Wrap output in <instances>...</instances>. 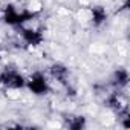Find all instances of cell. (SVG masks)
Returning a JSON list of instances; mask_svg holds the SVG:
<instances>
[{"instance_id": "ba28073f", "label": "cell", "mask_w": 130, "mask_h": 130, "mask_svg": "<svg viewBox=\"0 0 130 130\" xmlns=\"http://www.w3.org/2000/svg\"><path fill=\"white\" fill-rule=\"evenodd\" d=\"M86 125H87V119L83 115H71L64 118V127H68L69 130H83Z\"/></svg>"}, {"instance_id": "5b68a950", "label": "cell", "mask_w": 130, "mask_h": 130, "mask_svg": "<svg viewBox=\"0 0 130 130\" xmlns=\"http://www.w3.org/2000/svg\"><path fill=\"white\" fill-rule=\"evenodd\" d=\"M49 74L54 80H57L63 87H66L68 90L72 89V83H71V72L68 69V66H64L63 63H52L49 66Z\"/></svg>"}, {"instance_id": "9c48e42d", "label": "cell", "mask_w": 130, "mask_h": 130, "mask_svg": "<svg viewBox=\"0 0 130 130\" xmlns=\"http://www.w3.org/2000/svg\"><path fill=\"white\" fill-rule=\"evenodd\" d=\"M0 63H2V55H0Z\"/></svg>"}, {"instance_id": "277c9868", "label": "cell", "mask_w": 130, "mask_h": 130, "mask_svg": "<svg viewBox=\"0 0 130 130\" xmlns=\"http://www.w3.org/2000/svg\"><path fill=\"white\" fill-rule=\"evenodd\" d=\"M19 35L22 37V40L28 44V46H32V47H38L43 44L44 41V34L37 29V28H31V26H19Z\"/></svg>"}, {"instance_id": "6da1fadb", "label": "cell", "mask_w": 130, "mask_h": 130, "mask_svg": "<svg viewBox=\"0 0 130 130\" xmlns=\"http://www.w3.org/2000/svg\"><path fill=\"white\" fill-rule=\"evenodd\" d=\"M40 15L38 11H32V9H19L14 3H8L3 6V11H2V20L5 25L8 26H12V28H19V26H23L32 20H35L37 17Z\"/></svg>"}, {"instance_id": "52a82bcc", "label": "cell", "mask_w": 130, "mask_h": 130, "mask_svg": "<svg viewBox=\"0 0 130 130\" xmlns=\"http://www.w3.org/2000/svg\"><path fill=\"white\" fill-rule=\"evenodd\" d=\"M89 14H90V25L93 26V28H100V26H103L106 22H107V19H109V12H107V9L104 8V6H101V5H95V6H90V9H89Z\"/></svg>"}, {"instance_id": "7a4b0ae2", "label": "cell", "mask_w": 130, "mask_h": 130, "mask_svg": "<svg viewBox=\"0 0 130 130\" xmlns=\"http://www.w3.org/2000/svg\"><path fill=\"white\" fill-rule=\"evenodd\" d=\"M0 86L11 90H22L26 86V78L15 66H5L0 71Z\"/></svg>"}, {"instance_id": "8992f818", "label": "cell", "mask_w": 130, "mask_h": 130, "mask_svg": "<svg viewBox=\"0 0 130 130\" xmlns=\"http://www.w3.org/2000/svg\"><path fill=\"white\" fill-rule=\"evenodd\" d=\"M128 81H130V75H128V71L125 68H116L112 75H110V81L109 84L115 89V90H121V89H125L128 86Z\"/></svg>"}, {"instance_id": "3957f363", "label": "cell", "mask_w": 130, "mask_h": 130, "mask_svg": "<svg viewBox=\"0 0 130 130\" xmlns=\"http://www.w3.org/2000/svg\"><path fill=\"white\" fill-rule=\"evenodd\" d=\"M25 87L35 96H44L51 92V83H49L46 74L40 72V71H35L29 78H26Z\"/></svg>"}]
</instances>
